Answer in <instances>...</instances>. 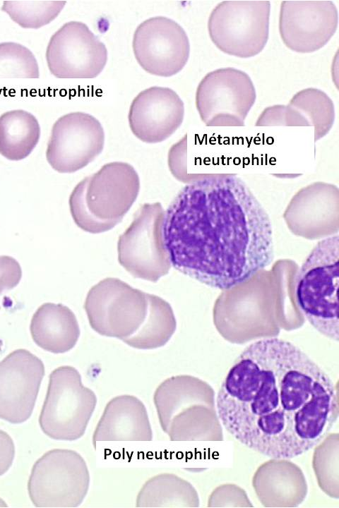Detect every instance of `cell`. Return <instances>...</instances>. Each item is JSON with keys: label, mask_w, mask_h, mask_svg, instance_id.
I'll return each instance as SVG.
<instances>
[{"label": "cell", "mask_w": 339, "mask_h": 508, "mask_svg": "<svg viewBox=\"0 0 339 508\" xmlns=\"http://www.w3.org/2000/svg\"><path fill=\"white\" fill-rule=\"evenodd\" d=\"M66 1H4L1 11L25 29H38L54 20Z\"/></svg>", "instance_id": "cb8c5ba5"}, {"label": "cell", "mask_w": 339, "mask_h": 508, "mask_svg": "<svg viewBox=\"0 0 339 508\" xmlns=\"http://www.w3.org/2000/svg\"><path fill=\"white\" fill-rule=\"evenodd\" d=\"M163 237L174 269L222 290L274 258L270 217L235 175H203L182 188L165 211Z\"/></svg>", "instance_id": "7a4b0ae2"}, {"label": "cell", "mask_w": 339, "mask_h": 508, "mask_svg": "<svg viewBox=\"0 0 339 508\" xmlns=\"http://www.w3.org/2000/svg\"><path fill=\"white\" fill-rule=\"evenodd\" d=\"M44 375L40 358L24 349L0 361V418L22 423L31 416Z\"/></svg>", "instance_id": "2e32d148"}, {"label": "cell", "mask_w": 339, "mask_h": 508, "mask_svg": "<svg viewBox=\"0 0 339 508\" xmlns=\"http://www.w3.org/2000/svg\"><path fill=\"white\" fill-rule=\"evenodd\" d=\"M187 135L174 144L168 152V166L172 175L178 180L191 183L201 176H190L186 174Z\"/></svg>", "instance_id": "484cf974"}, {"label": "cell", "mask_w": 339, "mask_h": 508, "mask_svg": "<svg viewBox=\"0 0 339 508\" xmlns=\"http://www.w3.org/2000/svg\"><path fill=\"white\" fill-rule=\"evenodd\" d=\"M216 409L237 441L276 459L314 448L338 418L331 377L301 349L278 338L258 340L242 351L220 385Z\"/></svg>", "instance_id": "6da1fadb"}, {"label": "cell", "mask_w": 339, "mask_h": 508, "mask_svg": "<svg viewBox=\"0 0 339 508\" xmlns=\"http://www.w3.org/2000/svg\"><path fill=\"white\" fill-rule=\"evenodd\" d=\"M207 394L201 381L187 375L171 377L157 387L153 402L160 426L170 440H195L205 435L203 404Z\"/></svg>", "instance_id": "8fae6325"}, {"label": "cell", "mask_w": 339, "mask_h": 508, "mask_svg": "<svg viewBox=\"0 0 339 508\" xmlns=\"http://www.w3.org/2000/svg\"><path fill=\"white\" fill-rule=\"evenodd\" d=\"M88 466L76 451L54 449L34 464L28 489L36 507L69 508L81 504L89 488Z\"/></svg>", "instance_id": "ba28073f"}, {"label": "cell", "mask_w": 339, "mask_h": 508, "mask_svg": "<svg viewBox=\"0 0 339 508\" xmlns=\"http://www.w3.org/2000/svg\"><path fill=\"white\" fill-rule=\"evenodd\" d=\"M15 456V445L10 435L0 430V476L11 466Z\"/></svg>", "instance_id": "83f0119b"}, {"label": "cell", "mask_w": 339, "mask_h": 508, "mask_svg": "<svg viewBox=\"0 0 339 508\" xmlns=\"http://www.w3.org/2000/svg\"><path fill=\"white\" fill-rule=\"evenodd\" d=\"M153 432L144 404L132 395H119L106 405L93 435L97 441H150Z\"/></svg>", "instance_id": "ac0fdd59"}, {"label": "cell", "mask_w": 339, "mask_h": 508, "mask_svg": "<svg viewBox=\"0 0 339 508\" xmlns=\"http://www.w3.org/2000/svg\"><path fill=\"white\" fill-rule=\"evenodd\" d=\"M287 105L300 115L307 126H314L315 141L326 135L333 124V102L319 89L308 87L297 92Z\"/></svg>", "instance_id": "603a6c76"}, {"label": "cell", "mask_w": 339, "mask_h": 508, "mask_svg": "<svg viewBox=\"0 0 339 508\" xmlns=\"http://www.w3.org/2000/svg\"><path fill=\"white\" fill-rule=\"evenodd\" d=\"M45 57L50 73L57 78L91 79L103 71L107 49L86 24L69 21L52 35Z\"/></svg>", "instance_id": "7c38bea8"}, {"label": "cell", "mask_w": 339, "mask_h": 508, "mask_svg": "<svg viewBox=\"0 0 339 508\" xmlns=\"http://www.w3.org/2000/svg\"><path fill=\"white\" fill-rule=\"evenodd\" d=\"M96 404L95 394L83 386L79 372L72 366H60L49 375L40 426L52 439L78 440L84 435Z\"/></svg>", "instance_id": "5b68a950"}, {"label": "cell", "mask_w": 339, "mask_h": 508, "mask_svg": "<svg viewBox=\"0 0 339 508\" xmlns=\"http://www.w3.org/2000/svg\"><path fill=\"white\" fill-rule=\"evenodd\" d=\"M184 116V102L174 90L153 86L142 90L133 99L128 120L137 138L146 143H157L179 128Z\"/></svg>", "instance_id": "e0dca14e"}, {"label": "cell", "mask_w": 339, "mask_h": 508, "mask_svg": "<svg viewBox=\"0 0 339 508\" xmlns=\"http://www.w3.org/2000/svg\"><path fill=\"white\" fill-rule=\"evenodd\" d=\"M40 70L33 53L14 42L0 43V78H38Z\"/></svg>", "instance_id": "d4e9b609"}, {"label": "cell", "mask_w": 339, "mask_h": 508, "mask_svg": "<svg viewBox=\"0 0 339 508\" xmlns=\"http://www.w3.org/2000/svg\"><path fill=\"white\" fill-rule=\"evenodd\" d=\"M7 507L6 504L1 498H0V507Z\"/></svg>", "instance_id": "f1b7e54d"}, {"label": "cell", "mask_w": 339, "mask_h": 508, "mask_svg": "<svg viewBox=\"0 0 339 508\" xmlns=\"http://www.w3.org/2000/svg\"><path fill=\"white\" fill-rule=\"evenodd\" d=\"M136 502L137 507H196L198 498L187 481L172 473H160L143 484Z\"/></svg>", "instance_id": "44dd1931"}, {"label": "cell", "mask_w": 339, "mask_h": 508, "mask_svg": "<svg viewBox=\"0 0 339 508\" xmlns=\"http://www.w3.org/2000/svg\"><path fill=\"white\" fill-rule=\"evenodd\" d=\"M36 117L23 109H14L0 116V155L12 161L28 157L40 138Z\"/></svg>", "instance_id": "ffe728a7"}, {"label": "cell", "mask_w": 339, "mask_h": 508, "mask_svg": "<svg viewBox=\"0 0 339 508\" xmlns=\"http://www.w3.org/2000/svg\"><path fill=\"white\" fill-rule=\"evenodd\" d=\"M22 277L19 263L12 257L0 256V295L5 290L16 287Z\"/></svg>", "instance_id": "4316f807"}, {"label": "cell", "mask_w": 339, "mask_h": 508, "mask_svg": "<svg viewBox=\"0 0 339 508\" xmlns=\"http://www.w3.org/2000/svg\"><path fill=\"white\" fill-rule=\"evenodd\" d=\"M256 98L249 75L227 67L209 72L202 78L196 92V107L207 126H242Z\"/></svg>", "instance_id": "30bf717a"}, {"label": "cell", "mask_w": 339, "mask_h": 508, "mask_svg": "<svg viewBox=\"0 0 339 508\" xmlns=\"http://www.w3.org/2000/svg\"><path fill=\"white\" fill-rule=\"evenodd\" d=\"M338 11L332 1H283L279 32L284 44L298 53H312L323 47L334 35Z\"/></svg>", "instance_id": "9a60e30c"}, {"label": "cell", "mask_w": 339, "mask_h": 508, "mask_svg": "<svg viewBox=\"0 0 339 508\" xmlns=\"http://www.w3.org/2000/svg\"><path fill=\"white\" fill-rule=\"evenodd\" d=\"M104 145L105 131L100 122L90 114L71 112L53 124L46 159L56 171L73 173L92 162Z\"/></svg>", "instance_id": "4fadbf2b"}, {"label": "cell", "mask_w": 339, "mask_h": 508, "mask_svg": "<svg viewBox=\"0 0 339 508\" xmlns=\"http://www.w3.org/2000/svg\"><path fill=\"white\" fill-rule=\"evenodd\" d=\"M140 179L130 164L113 162L85 177L69 200L75 224L84 231L100 234L121 222L136 201Z\"/></svg>", "instance_id": "3957f363"}, {"label": "cell", "mask_w": 339, "mask_h": 508, "mask_svg": "<svg viewBox=\"0 0 339 508\" xmlns=\"http://www.w3.org/2000/svg\"><path fill=\"white\" fill-rule=\"evenodd\" d=\"M270 1H223L211 11L208 30L221 52L238 58L263 51L269 35Z\"/></svg>", "instance_id": "8992f818"}, {"label": "cell", "mask_w": 339, "mask_h": 508, "mask_svg": "<svg viewBox=\"0 0 339 508\" xmlns=\"http://www.w3.org/2000/svg\"><path fill=\"white\" fill-rule=\"evenodd\" d=\"M165 216L160 202L144 203L119 237V262L136 278L156 282L171 268L163 237Z\"/></svg>", "instance_id": "52a82bcc"}, {"label": "cell", "mask_w": 339, "mask_h": 508, "mask_svg": "<svg viewBox=\"0 0 339 508\" xmlns=\"http://www.w3.org/2000/svg\"><path fill=\"white\" fill-rule=\"evenodd\" d=\"M132 47L140 66L147 73L161 77L180 72L190 54L189 40L184 28L165 16L152 17L138 25Z\"/></svg>", "instance_id": "5bb4252c"}, {"label": "cell", "mask_w": 339, "mask_h": 508, "mask_svg": "<svg viewBox=\"0 0 339 508\" xmlns=\"http://www.w3.org/2000/svg\"><path fill=\"white\" fill-rule=\"evenodd\" d=\"M84 309L91 327L98 334L123 340L133 334L148 311L146 293L114 277L91 287Z\"/></svg>", "instance_id": "9c48e42d"}, {"label": "cell", "mask_w": 339, "mask_h": 508, "mask_svg": "<svg viewBox=\"0 0 339 508\" xmlns=\"http://www.w3.org/2000/svg\"><path fill=\"white\" fill-rule=\"evenodd\" d=\"M339 238L320 241L302 265L296 280L299 309L320 334L338 340Z\"/></svg>", "instance_id": "277c9868"}, {"label": "cell", "mask_w": 339, "mask_h": 508, "mask_svg": "<svg viewBox=\"0 0 339 508\" xmlns=\"http://www.w3.org/2000/svg\"><path fill=\"white\" fill-rule=\"evenodd\" d=\"M145 318L131 336L122 341L138 349H153L164 346L176 329V320L170 305L163 298L147 294Z\"/></svg>", "instance_id": "7402d4cb"}, {"label": "cell", "mask_w": 339, "mask_h": 508, "mask_svg": "<svg viewBox=\"0 0 339 508\" xmlns=\"http://www.w3.org/2000/svg\"><path fill=\"white\" fill-rule=\"evenodd\" d=\"M30 332L42 349L53 353L69 351L80 337V327L73 312L61 303H44L32 316Z\"/></svg>", "instance_id": "d6986e66"}]
</instances>
